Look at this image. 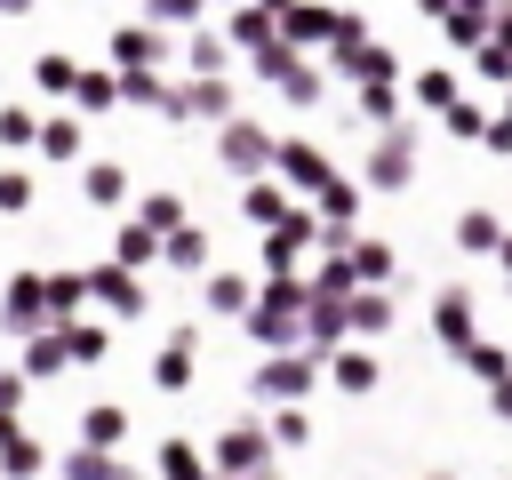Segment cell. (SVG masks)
<instances>
[{
  "instance_id": "1",
  "label": "cell",
  "mask_w": 512,
  "mask_h": 480,
  "mask_svg": "<svg viewBox=\"0 0 512 480\" xmlns=\"http://www.w3.org/2000/svg\"><path fill=\"white\" fill-rule=\"evenodd\" d=\"M80 288H96V296H104V312H120V320H144V304H152V296H144V280H136V272H120V264L88 272Z\"/></svg>"
},
{
  "instance_id": "2",
  "label": "cell",
  "mask_w": 512,
  "mask_h": 480,
  "mask_svg": "<svg viewBox=\"0 0 512 480\" xmlns=\"http://www.w3.org/2000/svg\"><path fill=\"white\" fill-rule=\"evenodd\" d=\"M224 160H232L240 176H256V168L272 160V136H264L256 120H224Z\"/></svg>"
},
{
  "instance_id": "3",
  "label": "cell",
  "mask_w": 512,
  "mask_h": 480,
  "mask_svg": "<svg viewBox=\"0 0 512 480\" xmlns=\"http://www.w3.org/2000/svg\"><path fill=\"white\" fill-rule=\"evenodd\" d=\"M168 112H176V120H232V88H216V80L176 88V96H168Z\"/></svg>"
},
{
  "instance_id": "4",
  "label": "cell",
  "mask_w": 512,
  "mask_h": 480,
  "mask_svg": "<svg viewBox=\"0 0 512 480\" xmlns=\"http://www.w3.org/2000/svg\"><path fill=\"white\" fill-rule=\"evenodd\" d=\"M272 160H280V168H288V184H304V192H312V184H328V152H320V144H272Z\"/></svg>"
},
{
  "instance_id": "5",
  "label": "cell",
  "mask_w": 512,
  "mask_h": 480,
  "mask_svg": "<svg viewBox=\"0 0 512 480\" xmlns=\"http://www.w3.org/2000/svg\"><path fill=\"white\" fill-rule=\"evenodd\" d=\"M368 184H408V128H392V144L368 152Z\"/></svg>"
},
{
  "instance_id": "6",
  "label": "cell",
  "mask_w": 512,
  "mask_h": 480,
  "mask_svg": "<svg viewBox=\"0 0 512 480\" xmlns=\"http://www.w3.org/2000/svg\"><path fill=\"white\" fill-rule=\"evenodd\" d=\"M432 328H440V336H472V304H464V288H440V304H432Z\"/></svg>"
},
{
  "instance_id": "7",
  "label": "cell",
  "mask_w": 512,
  "mask_h": 480,
  "mask_svg": "<svg viewBox=\"0 0 512 480\" xmlns=\"http://www.w3.org/2000/svg\"><path fill=\"white\" fill-rule=\"evenodd\" d=\"M40 320V280L24 272V280H8V328H32Z\"/></svg>"
},
{
  "instance_id": "8",
  "label": "cell",
  "mask_w": 512,
  "mask_h": 480,
  "mask_svg": "<svg viewBox=\"0 0 512 480\" xmlns=\"http://www.w3.org/2000/svg\"><path fill=\"white\" fill-rule=\"evenodd\" d=\"M312 384V360H280V368H256V392H304Z\"/></svg>"
},
{
  "instance_id": "9",
  "label": "cell",
  "mask_w": 512,
  "mask_h": 480,
  "mask_svg": "<svg viewBox=\"0 0 512 480\" xmlns=\"http://www.w3.org/2000/svg\"><path fill=\"white\" fill-rule=\"evenodd\" d=\"M32 136H40L48 160H72V152H80V120H48V128H32Z\"/></svg>"
},
{
  "instance_id": "10",
  "label": "cell",
  "mask_w": 512,
  "mask_h": 480,
  "mask_svg": "<svg viewBox=\"0 0 512 480\" xmlns=\"http://www.w3.org/2000/svg\"><path fill=\"white\" fill-rule=\"evenodd\" d=\"M456 240H464L472 256H480V248H496V216H488V208H464V216H456Z\"/></svg>"
},
{
  "instance_id": "11",
  "label": "cell",
  "mask_w": 512,
  "mask_h": 480,
  "mask_svg": "<svg viewBox=\"0 0 512 480\" xmlns=\"http://www.w3.org/2000/svg\"><path fill=\"white\" fill-rule=\"evenodd\" d=\"M168 264H184V272H192V264H208V240H200V224H176V232H168Z\"/></svg>"
},
{
  "instance_id": "12",
  "label": "cell",
  "mask_w": 512,
  "mask_h": 480,
  "mask_svg": "<svg viewBox=\"0 0 512 480\" xmlns=\"http://www.w3.org/2000/svg\"><path fill=\"white\" fill-rule=\"evenodd\" d=\"M208 312H248V280L240 272H216L208 280Z\"/></svg>"
},
{
  "instance_id": "13",
  "label": "cell",
  "mask_w": 512,
  "mask_h": 480,
  "mask_svg": "<svg viewBox=\"0 0 512 480\" xmlns=\"http://www.w3.org/2000/svg\"><path fill=\"white\" fill-rule=\"evenodd\" d=\"M416 96H424V112H448V104H464V96H456V72H424V80H416Z\"/></svg>"
},
{
  "instance_id": "14",
  "label": "cell",
  "mask_w": 512,
  "mask_h": 480,
  "mask_svg": "<svg viewBox=\"0 0 512 480\" xmlns=\"http://www.w3.org/2000/svg\"><path fill=\"white\" fill-rule=\"evenodd\" d=\"M152 376H160V392H184V376H192V344H168Z\"/></svg>"
},
{
  "instance_id": "15",
  "label": "cell",
  "mask_w": 512,
  "mask_h": 480,
  "mask_svg": "<svg viewBox=\"0 0 512 480\" xmlns=\"http://www.w3.org/2000/svg\"><path fill=\"white\" fill-rule=\"evenodd\" d=\"M336 384H344V392H368V384H376V360H368V352H336Z\"/></svg>"
},
{
  "instance_id": "16",
  "label": "cell",
  "mask_w": 512,
  "mask_h": 480,
  "mask_svg": "<svg viewBox=\"0 0 512 480\" xmlns=\"http://www.w3.org/2000/svg\"><path fill=\"white\" fill-rule=\"evenodd\" d=\"M40 296H48V304H56V312H64V320H72V312H80V296H88V288H80V280H72V272H56V280H40Z\"/></svg>"
},
{
  "instance_id": "17",
  "label": "cell",
  "mask_w": 512,
  "mask_h": 480,
  "mask_svg": "<svg viewBox=\"0 0 512 480\" xmlns=\"http://www.w3.org/2000/svg\"><path fill=\"white\" fill-rule=\"evenodd\" d=\"M80 432H88L96 448H112V440L128 432V416H120V408H88V424H80Z\"/></svg>"
},
{
  "instance_id": "18",
  "label": "cell",
  "mask_w": 512,
  "mask_h": 480,
  "mask_svg": "<svg viewBox=\"0 0 512 480\" xmlns=\"http://www.w3.org/2000/svg\"><path fill=\"white\" fill-rule=\"evenodd\" d=\"M224 464H240V480H248V464H264V432H232L224 440Z\"/></svg>"
},
{
  "instance_id": "19",
  "label": "cell",
  "mask_w": 512,
  "mask_h": 480,
  "mask_svg": "<svg viewBox=\"0 0 512 480\" xmlns=\"http://www.w3.org/2000/svg\"><path fill=\"white\" fill-rule=\"evenodd\" d=\"M112 56H120V64H152V56H160V40H152V32H120V40H112Z\"/></svg>"
},
{
  "instance_id": "20",
  "label": "cell",
  "mask_w": 512,
  "mask_h": 480,
  "mask_svg": "<svg viewBox=\"0 0 512 480\" xmlns=\"http://www.w3.org/2000/svg\"><path fill=\"white\" fill-rule=\"evenodd\" d=\"M128 264H152V232L144 224H120V272Z\"/></svg>"
},
{
  "instance_id": "21",
  "label": "cell",
  "mask_w": 512,
  "mask_h": 480,
  "mask_svg": "<svg viewBox=\"0 0 512 480\" xmlns=\"http://www.w3.org/2000/svg\"><path fill=\"white\" fill-rule=\"evenodd\" d=\"M88 200H104V208L120 200V168H112V160H96V168H88Z\"/></svg>"
},
{
  "instance_id": "22",
  "label": "cell",
  "mask_w": 512,
  "mask_h": 480,
  "mask_svg": "<svg viewBox=\"0 0 512 480\" xmlns=\"http://www.w3.org/2000/svg\"><path fill=\"white\" fill-rule=\"evenodd\" d=\"M72 80H80V72H72V56H40V88H48V96H56V88H72Z\"/></svg>"
},
{
  "instance_id": "23",
  "label": "cell",
  "mask_w": 512,
  "mask_h": 480,
  "mask_svg": "<svg viewBox=\"0 0 512 480\" xmlns=\"http://www.w3.org/2000/svg\"><path fill=\"white\" fill-rule=\"evenodd\" d=\"M112 96H120V88H112L104 72H88V80H80V104H88V112H112Z\"/></svg>"
},
{
  "instance_id": "24",
  "label": "cell",
  "mask_w": 512,
  "mask_h": 480,
  "mask_svg": "<svg viewBox=\"0 0 512 480\" xmlns=\"http://www.w3.org/2000/svg\"><path fill=\"white\" fill-rule=\"evenodd\" d=\"M24 368H32V376H56V368H64V344H56V336H40V344H32V360H24Z\"/></svg>"
},
{
  "instance_id": "25",
  "label": "cell",
  "mask_w": 512,
  "mask_h": 480,
  "mask_svg": "<svg viewBox=\"0 0 512 480\" xmlns=\"http://www.w3.org/2000/svg\"><path fill=\"white\" fill-rule=\"evenodd\" d=\"M160 464H168V480H200V456H192L184 440H168V456H160Z\"/></svg>"
},
{
  "instance_id": "26",
  "label": "cell",
  "mask_w": 512,
  "mask_h": 480,
  "mask_svg": "<svg viewBox=\"0 0 512 480\" xmlns=\"http://www.w3.org/2000/svg\"><path fill=\"white\" fill-rule=\"evenodd\" d=\"M0 208H32V176H24V168L0 176Z\"/></svg>"
},
{
  "instance_id": "27",
  "label": "cell",
  "mask_w": 512,
  "mask_h": 480,
  "mask_svg": "<svg viewBox=\"0 0 512 480\" xmlns=\"http://www.w3.org/2000/svg\"><path fill=\"white\" fill-rule=\"evenodd\" d=\"M360 112H368V120H392V112H400V96H392V88H384V80H376V88H368V96H360Z\"/></svg>"
},
{
  "instance_id": "28",
  "label": "cell",
  "mask_w": 512,
  "mask_h": 480,
  "mask_svg": "<svg viewBox=\"0 0 512 480\" xmlns=\"http://www.w3.org/2000/svg\"><path fill=\"white\" fill-rule=\"evenodd\" d=\"M152 224H168V232H176V224H184V208L160 192V200H144V232H152Z\"/></svg>"
},
{
  "instance_id": "29",
  "label": "cell",
  "mask_w": 512,
  "mask_h": 480,
  "mask_svg": "<svg viewBox=\"0 0 512 480\" xmlns=\"http://www.w3.org/2000/svg\"><path fill=\"white\" fill-rule=\"evenodd\" d=\"M352 320H360V328H392V296H384V304H376V296H360V304H352Z\"/></svg>"
},
{
  "instance_id": "30",
  "label": "cell",
  "mask_w": 512,
  "mask_h": 480,
  "mask_svg": "<svg viewBox=\"0 0 512 480\" xmlns=\"http://www.w3.org/2000/svg\"><path fill=\"white\" fill-rule=\"evenodd\" d=\"M240 208H248V216H280V192H264V184H248V192H240Z\"/></svg>"
},
{
  "instance_id": "31",
  "label": "cell",
  "mask_w": 512,
  "mask_h": 480,
  "mask_svg": "<svg viewBox=\"0 0 512 480\" xmlns=\"http://www.w3.org/2000/svg\"><path fill=\"white\" fill-rule=\"evenodd\" d=\"M472 368H480V376H496V384H504V352H496V344H472Z\"/></svg>"
},
{
  "instance_id": "32",
  "label": "cell",
  "mask_w": 512,
  "mask_h": 480,
  "mask_svg": "<svg viewBox=\"0 0 512 480\" xmlns=\"http://www.w3.org/2000/svg\"><path fill=\"white\" fill-rule=\"evenodd\" d=\"M0 136L8 144H32V112H0Z\"/></svg>"
},
{
  "instance_id": "33",
  "label": "cell",
  "mask_w": 512,
  "mask_h": 480,
  "mask_svg": "<svg viewBox=\"0 0 512 480\" xmlns=\"http://www.w3.org/2000/svg\"><path fill=\"white\" fill-rule=\"evenodd\" d=\"M24 400V376H0V408H16Z\"/></svg>"
},
{
  "instance_id": "34",
  "label": "cell",
  "mask_w": 512,
  "mask_h": 480,
  "mask_svg": "<svg viewBox=\"0 0 512 480\" xmlns=\"http://www.w3.org/2000/svg\"><path fill=\"white\" fill-rule=\"evenodd\" d=\"M496 408H504V416H512V384H496Z\"/></svg>"
},
{
  "instance_id": "35",
  "label": "cell",
  "mask_w": 512,
  "mask_h": 480,
  "mask_svg": "<svg viewBox=\"0 0 512 480\" xmlns=\"http://www.w3.org/2000/svg\"><path fill=\"white\" fill-rule=\"evenodd\" d=\"M504 272H512V240H504Z\"/></svg>"
},
{
  "instance_id": "36",
  "label": "cell",
  "mask_w": 512,
  "mask_h": 480,
  "mask_svg": "<svg viewBox=\"0 0 512 480\" xmlns=\"http://www.w3.org/2000/svg\"><path fill=\"white\" fill-rule=\"evenodd\" d=\"M504 128H512V112H504Z\"/></svg>"
}]
</instances>
